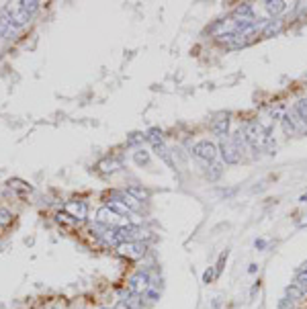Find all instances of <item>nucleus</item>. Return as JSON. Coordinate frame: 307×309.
<instances>
[{"label":"nucleus","mask_w":307,"mask_h":309,"mask_svg":"<svg viewBox=\"0 0 307 309\" xmlns=\"http://www.w3.org/2000/svg\"><path fill=\"white\" fill-rule=\"evenodd\" d=\"M86 211H88V207L84 201H68L64 205V213L74 217V221H78V223H82L86 219Z\"/></svg>","instance_id":"obj_6"},{"label":"nucleus","mask_w":307,"mask_h":309,"mask_svg":"<svg viewBox=\"0 0 307 309\" xmlns=\"http://www.w3.org/2000/svg\"><path fill=\"white\" fill-rule=\"evenodd\" d=\"M5 13L11 17V21H13V27H15V29H21V27H25V25L31 21V15L23 11L21 3H9V7L5 9Z\"/></svg>","instance_id":"obj_2"},{"label":"nucleus","mask_w":307,"mask_h":309,"mask_svg":"<svg viewBox=\"0 0 307 309\" xmlns=\"http://www.w3.org/2000/svg\"><path fill=\"white\" fill-rule=\"evenodd\" d=\"M123 217H119L115 211H111L109 207H100L98 211H96V221L100 223V225H105V227H111V225H115L117 227V223L121 221Z\"/></svg>","instance_id":"obj_7"},{"label":"nucleus","mask_w":307,"mask_h":309,"mask_svg":"<svg viewBox=\"0 0 307 309\" xmlns=\"http://www.w3.org/2000/svg\"><path fill=\"white\" fill-rule=\"evenodd\" d=\"M295 285L303 291H307V271H299L297 277H295Z\"/></svg>","instance_id":"obj_27"},{"label":"nucleus","mask_w":307,"mask_h":309,"mask_svg":"<svg viewBox=\"0 0 307 309\" xmlns=\"http://www.w3.org/2000/svg\"><path fill=\"white\" fill-rule=\"evenodd\" d=\"M154 151H156L168 166H174V164H172V158H170V149H168L164 143H156V145H154Z\"/></svg>","instance_id":"obj_15"},{"label":"nucleus","mask_w":307,"mask_h":309,"mask_svg":"<svg viewBox=\"0 0 307 309\" xmlns=\"http://www.w3.org/2000/svg\"><path fill=\"white\" fill-rule=\"evenodd\" d=\"M113 199H115V201H121L123 205H127L131 211H133V209H139V201H135V199H133L131 195H127V192H115Z\"/></svg>","instance_id":"obj_12"},{"label":"nucleus","mask_w":307,"mask_h":309,"mask_svg":"<svg viewBox=\"0 0 307 309\" xmlns=\"http://www.w3.org/2000/svg\"><path fill=\"white\" fill-rule=\"evenodd\" d=\"M117 250H119V254L127 256V258H141V256L145 254V250H147V244L135 240V242H125V244L117 246Z\"/></svg>","instance_id":"obj_4"},{"label":"nucleus","mask_w":307,"mask_h":309,"mask_svg":"<svg viewBox=\"0 0 307 309\" xmlns=\"http://www.w3.org/2000/svg\"><path fill=\"white\" fill-rule=\"evenodd\" d=\"M281 29H283L281 21H268V23H264V27H262V35H264V37H273V35H277Z\"/></svg>","instance_id":"obj_14"},{"label":"nucleus","mask_w":307,"mask_h":309,"mask_svg":"<svg viewBox=\"0 0 307 309\" xmlns=\"http://www.w3.org/2000/svg\"><path fill=\"white\" fill-rule=\"evenodd\" d=\"M11 221H13V213L9 209H5V207H0V227L11 225Z\"/></svg>","instance_id":"obj_24"},{"label":"nucleus","mask_w":307,"mask_h":309,"mask_svg":"<svg viewBox=\"0 0 307 309\" xmlns=\"http://www.w3.org/2000/svg\"><path fill=\"white\" fill-rule=\"evenodd\" d=\"M21 7H23V11L25 13H29L31 17L39 11V7H41V3H39V0H21Z\"/></svg>","instance_id":"obj_17"},{"label":"nucleus","mask_w":307,"mask_h":309,"mask_svg":"<svg viewBox=\"0 0 307 309\" xmlns=\"http://www.w3.org/2000/svg\"><path fill=\"white\" fill-rule=\"evenodd\" d=\"M123 303L129 307V309H141V305H143V299H141V295H135V293H125V297H123Z\"/></svg>","instance_id":"obj_13"},{"label":"nucleus","mask_w":307,"mask_h":309,"mask_svg":"<svg viewBox=\"0 0 307 309\" xmlns=\"http://www.w3.org/2000/svg\"><path fill=\"white\" fill-rule=\"evenodd\" d=\"M301 217H303V219H299V221H297V225H299V227H303V225H307V213H303Z\"/></svg>","instance_id":"obj_36"},{"label":"nucleus","mask_w":307,"mask_h":309,"mask_svg":"<svg viewBox=\"0 0 307 309\" xmlns=\"http://www.w3.org/2000/svg\"><path fill=\"white\" fill-rule=\"evenodd\" d=\"M211 129H213V133H215V135H219V137H225V135H227V131H229V117H227V115H223V117H217V119L213 121Z\"/></svg>","instance_id":"obj_8"},{"label":"nucleus","mask_w":307,"mask_h":309,"mask_svg":"<svg viewBox=\"0 0 307 309\" xmlns=\"http://www.w3.org/2000/svg\"><path fill=\"white\" fill-rule=\"evenodd\" d=\"M217 277V273H215V266H209L207 271H205V275H203V283L205 285H209V283H213V279Z\"/></svg>","instance_id":"obj_28"},{"label":"nucleus","mask_w":307,"mask_h":309,"mask_svg":"<svg viewBox=\"0 0 307 309\" xmlns=\"http://www.w3.org/2000/svg\"><path fill=\"white\" fill-rule=\"evenodd\" d=\"M193 156H197L199 160H205V162H213L217 158V147L215 143H211L209 139H201L193 145Z\"/></svg>","instance_id":"obj_1"},{"label":"nucleus","mask_w":307,"mask_h":309,"mask_svg":"<svg viewBox=\"0 0 307 309\" xmlns=\"http://www.w3.org/2000/svg\"><path fill=\"white\" fill-rule=\"evenodd\" d=\"M145 139H149L154 145H156V143H162V131L154 127V129H149V131L145 133Z\"/></svg>","instance_id":"obj_21"},{"label":"nucleus","mask_w":307,"mask_h":309,"mask_svg":"<svg viewBox=\"0 0 307 309\" xmlns=\"http://www.w3.org/2000/svg\"><path fill=\"white\" fill-rule=\"evenodd\" d=\"M225 260H227V250L219 256V262H217V266H215V273H217V277H219V273L223 271V264H225Z\"/></svg>","instance_id":"obj_30"},{"label":"nucleus","mask_w":307,"mask_h":309,"mask_svg":"<svg viewBox=\"0 0 307 309\" xmlns=\"http://www.w3.org/2000/svg\"><path fill=\"white\" fill-rule=\"evenodd\" d=\"M158 297H160V293H158V291H154V289H149V291L145 293V299H147L149 303H154V301H156Z\"/></svg>","instance_id":"obj_32"},{"label":"nucleus","mask_w":307,"mask_h":309,"mask_svg":"<svg viewBox=\"0 0 307 309\" xmlns=\"http://www.w3.org/2000/svg\"><path fill=\"white\" fill-rule=\"evenodd\" d=\"M125 192L131 195L135 201H147V199H149V190L143 188V186H139V184H131V186H127Z\"/></svg>","instance_id":"obj_11"},{"label":"nucleus","mask_w":307,"mask_h":309,"mask_svg":"<svg viewBox=\"0 0 307 309\" xmlns=\"http://www.w3.org/2000/svg\"><path fill=\"white\" fill-rule=\"evenodd\" d=\"M283 127H285V131H287V133H295V127H293V123L289 121V117H287V115L283 117Z\"/></svg>","instance_id":"obj_31"},{"label":"nucleus","mask_w":307,"mask_h":309,"mask_svg":"<svg viewBox=\"0 0 307 309\" xmlns=\"http://www.w3.org/2000/svg\"><path fill=\"white\" fill-rule=\"evenodd\" d=\"M9 186L11 188H21V190H31V186L29 184H25V182H21V180H9Z\"/></svg>","instance_id":"obj_29"},{"label":"nucleus","mask_w":307,"mask_h":309,"mask_svg":"<svg viewBox=\"0 0 307 309\" xmlns=\"http://www.w3.org/2000/svg\"><path fill=\"white\" fill-rule=\"evenodd\" d=\"M295 113L307 123V98H303V100H299L297 102V107H295Z\"/></svg>","instance_id":"obj_25"},{"label":"nucleus","mask_w":307,"mask_h":309,"mask_svg":"<svg viewBox=\"0 0 307 309\" xmlns=\"http://www.w3.org/2000/svg\"><path fill=\"white\" fill-rule=\"evenodd\" d=\"M279 309H293V301H291L289 297L281 299V303H279Z\"/></svg>","instance_id":"obj_33"},{"label":"nucleus","mask_w":307,"mask_h":309,"mask_svg":"<svg viewBox=\"0 0 307 309\" xmlns=\"http://www.w3.org/2000/svg\"><path fill=\"white\" fill-rule=\"evenodd\" d=\"M303 289H299L297 285H291V287H287V297L291 299V301H297V299H301L303 297Z\"/></svg>","instance_id":"obj_23"},{"label":"nucleus","mask_w":307,"mask_h":309,"mask_svg":"<svg viewBox=\"0 0 307 309\" xmlns=\"http://www.w3.org/2000/svg\"><path fill=\"white\" fill-rule=\"evenodd\" d=\"M15 33H17V29L13 27L11 17L3 11V15H0V37H11V35H15Z\"/></svg>","instance_id":"obj_9"},{"label":"nucleus","mask_w":307,"mask_h":309,"mask_svg":"<svg viewBox=\"0 0 307 309\" xmlns=\"http://www.w3.org/2000/svg\"><path fill=\"white\" fill-rule=\"evenodd\" d=\"M305 271H307V266H305Z\"/></svg>","instance_id":"obj_39"},{"label":"nucleus","mask_w":307,"mask_h":309,"mask_svg":"<svg viewBox=\"0 0 307 309\" xmlns=\"http://www.w3.org/2000/svg\"><path fill=\"white\" fill-rule=\"evenodd\" d=\"M102 309H107V307H102Z\"/></svg>","instance_id":"obj_38"},{"label":"nucleus","mask_w":307,"mask_h":309,"mask_svg":"<svg viewBox=\"0 0 307 309\" xmlns=\"http://www.w3.org/2000/svg\"><path fill=\"white\" fill-rule=\"evenodd\" d=\"M219 151H221V156H223V162H225V164H238V162H240V151H238V147L234 145L232 139L221 137V141H219Z\"/></svg>","instance_id":"obj_5"},{"label":"nucleus","mask_w":307,"mask_h":309,"mask_svg":"<svg viewBox=\"0 0 307 309\" xmlns=\"http://www.w3.org/2000/svg\"><path fill=\"white\" fill-rule=\"evenodd\" d=\"M221 172H223V166L221 164H211V168L207 170V178L209 180H217L221 176Z\"/></svg>","instance_id":"obj_26"},{"label":"nucleus","mask_w":307,"mask_h":309,"mask_svg":"<svg viewBox=\"0 0 307 309\" xmlns=\"http://www.w3.org/2000/svg\"><path fill=\"white\" fill-rule=\"evenodd\" d=\"M115 309H129V307H127V305H125V303H123V301H119V303H117V307H115Z\"/></svg>","instance_id":"obj_37"},{"label":"nucleus","mask_w":307,"mask_h":309,"mask_svg":"<svg viewBox=\"0 0 307 309\" xmlns=\"http://www.w3.org/2000/svg\"><path fill=\"white\" fill-rule=\"evenodd\" d=\"M236 17L238 19H252V7L250 5H240L236 9Z\"/></svg>","instance_id":"obj_22"},{"label":"nucleus","mask_w":307,"mask_h":309,"mask_svg":"<svg viewBox=\"0 0 307 309\" xmlns=\"http://www.w3.org/2000/svg\"><path fill=\"white\" fill-rule=\"evenodd\" d=\"M133 162H135L137 166H145V164H149V151H145V149H137V151L133 153Z\"/></svg>","instance_id":"obj_18"},{"label":"nucleus","mask_w":307,"mask_h":309,"mask_svg":"<svg viewBox=\"0 0 307 309\" xmlns=\"http://www.w3.org/2000/svg\"><path fill=\"white\" fill-rule=\"evenodd\" d=\"M121 168V164L117 162V160H102V162H98V170H102V172H115V170H119Z\"/></svg>","instance_id":"obj_16"},{"label":"nucleus","mask_w":307,"mask_h":309,"mask_svg":"<svg viewBox=\"0 0 307 309\" xmlns=\"http://www.w3.org/2000/svg\"><path fill=\"white\" fill-rule=\"evenodd\" d=\"M107 207H109L111 211H115L119 217H125V219H127V217H131V209L127 207V205H123L121 201H115V199H111Z\"/></svg>","instance_id":"obj_10"},{"label":"nucleus","mask_w":307,"mask_h":309,"mask_svg":"<svg viewBox=\"0 0 307 309\" xmlns=\"http://www.w3.org/2000/svg\"><path fill=\"white\" fill-rule=\"evenodd\" d=\"M266 11L271 15H279V13L285 11V3H283V0H268V3H266Z\"/></svg>","instance_id":"obj_19"},{"label":"nucleus","mask_w":307,"mask_h":309,"mask_svg":"<svg viewBox=\"0 0 307 309\" xmlns=\"http://www.w3.org/2000/svg\"><path fill=\"white\" fill-rule=\"evenodd\" d=\"M151 289V279L145 271H139L135 273L131 279H129V291L135 293V295H145L147 291Z\"/></svg>","instance_id":"obj_3"},{"label":"nucleus","mask_w":307,"mask_h":309,"mask_svg":"<svg viewBox=\"0 0 307 309\" xmlns=\"http://www.w3.org/2000/svg\"><path fill=\"white\" fill-rule=\"evenodd\" d=\"M143 139H145L143 133H131L129 135V143H137V141H143Z\"/></svg>","instance_id":"obj_34"},{"label":"nucleus","mask_w":307,"mask_h":309,"mask_svg":"<svg viewBox=\"0 0 307 309\" xmlns=\"http://www.w3.org/2000/svg\"><path fill=\"white\" fill-rule=\"evenodd\" d=\"M287 117H289V121L293 123L295 131H305V129H307V123H305V121H303L299 115H295V113H289Z\"/></svg>","instance_id":"obj_20"},{"label":"nucleus","mask_w":307,"mask_h":309,"mask_svg":"<svg viewBox=\"0 0 307 309\" xmlns=\"http://www.w3.org/2000/svg\"><path fill=\"white\" fill-rule=\"evenodd\" d=\"M254 246L258 248V250H264V248H266V242H264V240H256V242H254Z\"/></svg>","instance_id":"obj_35"}]
</instances>
